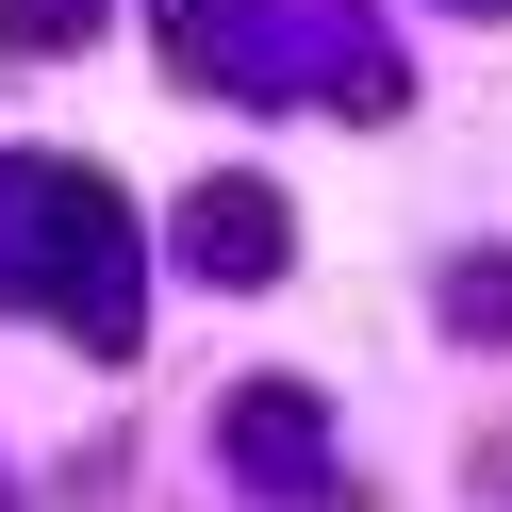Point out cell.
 Wrapping results in <instances>:
<instances>
[{
	"label": "cell",
	"mask_w": 512,
	"mask_h": 512,
	"mask_svg": "<svg viewBox=\"0 0 512 512\" xmlns=\"http://www.w3.org/2000/svg\"><path fill=\"white\" fill-rule=\"evenodd\" d=\"M463 17H512V0H463Z\"/></svg>",
	"instance_id": "obj_6"
},
{
	"label": "cell",
	"mask_w": 512,
	"mask_h": 512,
	"mask_svg": "<svg viewBox=\"0 0 512 512\" xmlns=\"http://www.w3.org/2000/svg\"><path fill=\"white\" fill-rule=\"evenodd\" d=\"M182 265L232 281V298H265L281 281V199L265 182H199V199H182Z\"/></svg>",
	"instance_id": "obj_3"
},
{
	"label": "cell",
	"mask_w": 512,
	"mask_h": 512,
	"mask_svg": "<svg viewBox=\"0 0 512 512\" xmlns=\"http://www.w3.org/2000/svg\"><path fill=\"white\" fill-rule=\"evenodd\" d=\"M446 331H496L512 347V265H446Z\"/></svg>",
	"instance_id": "obj_4"
},
{
	"label": "cell",
	"mask_w": 512,
	"mask_h": 512,
	"mask_svg": "<svg viewBox=\"0 0 512 512\" xmlns=\"http://www.w3.org/2000/svg\"><path fill=\"white\" fill-rule=\"evenodd\" d=\"M0 215L34 232V265L0 298H50L83 347H133V215H116L100 166H0Z\"/></svg>",
	"instance_id": "obj_1"
},
{
	"label": "cell",
	"mask_w": 512,
	"mask_h": 512,
	"mask_svg": "<svg viewBox=\"0 0 512 512\" xmlns=\"http://www.w3.org/2000/svg\"><path fill=\"white\" fill-rule=\"evenodd\" d=\"M215 446H232L265 496H298V512L331 496V430H314V397H298V380H248V397L215 413Z\"/></svg>",
	"instance_id": "obj_2"
},
{
	"label": "cell",
	"mask_w": 512,
	"mask_h": 512,
	"mask_svg": "<svg viewBox=\"0 0 512 512\" xmlns=\"http://www.w3.org/2000/svg\"><path fill=\"white\" fill-rule=\"evenodd\" d=\"M67 34H100V0H0V50H67Z\"/></svg>",
	"instance_id": "obj_5"
}]
</instances>
